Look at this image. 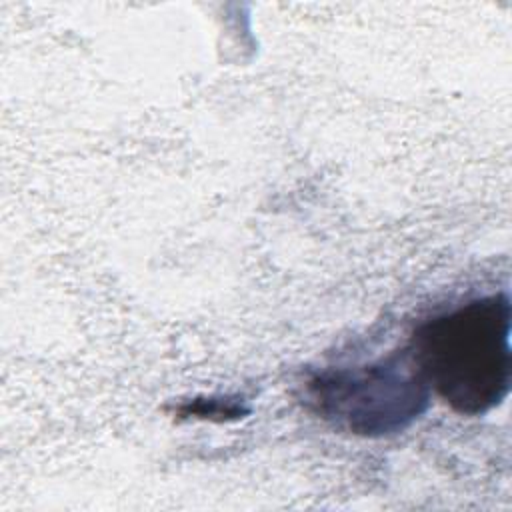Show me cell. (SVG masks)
<instances>
[{
    "label": "cell",
    "instance_id": "7a4b0ae2",
    "mask_svg": "<svg viewBox=\"0 0 512 512\" xmlns=\"http://www.w3.org/2000/svg\"><path fill=\"white\" fill-rule=\"evenodd\" d=\"M430 388L408 348L362 368L314 374L304 400L318 416L360 436L402 432L428 406Z\"/></svg>",
    "mask_w": 512,
    "mask_h": 512
},
{
    "label": "cell",
    "instance_id": "6da1fadb",
    "mask_svg": "<svg viewBox=\"0 0 512 512\" xmlns=\"http://www.w3.org/2000/svg\"><path fill=\"white\" fill-rule=\"evenodd\" d=\"M510 330V298L498 292L422 322L406 348L430 390L454 412L480 416L510 392Z\"/></svg>",
    "mask_w": 512,
    "mask_h": 512
}]
</instances>
